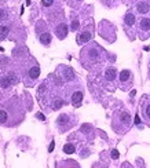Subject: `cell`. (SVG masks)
Listing matches in <instances>:
<instances>
[{
	"mask_svg": "<svg viewBox=\"0 0 150 168\" xmlns=\"http://www.w3.org/2000/svg\"><path fill=\"white\" fill-rule=\"evenodd\" d=\"M25 112L22 109V105L17 98L7 101L0 105V124L6 127H13L22 121Z\"/></svg>",
	"mask_w": 150,
	"mask_h": 168,
	"instance_id": "1",
	"label": "cell"
},
{
	"mask_svg": "<svg viewBox=\"0 0 150 168\" xmlns=\"http://www.w3.org/2000/svg\"><path fill=\"white\" fill-rule=\"evenodd\" d=\"M40 76V68L37 66L36 64L32 65L29 69H28V73H26V77L29 80H32V81H34V80H37V77Z\"/></svg>",
	"mask_w": 150,
	"mask_h": 168,
	"instance_id": "2",
	"label": "cell"
},
{
	"mask_svg": "<svg viewBox=\"0 0 150 168\" xmlns=\"http://www.w3.org/2000/svg\"><path fill=\"white\" fill-rule=\"evenodd\" d=\"M55 33H57L58 39H65L66 34H68V25H66V24H59L57 26Z\"/></svg>",
	"mask_w": 150,
	"mask_h": 168,
	"instance_id": "3",
	"label": "cell"
},
{
	"mask_svg": "<svg viewBox=\"0 0 150 168\" xmlns=\"http://www.w3.org/2000/svg\"><path fill=\"white\" fill-rule=\"evenodd\" d=\"M83 102V92H80V91H76L75 94L72 95V103H73V106H80Z\"/></svg>",
	"mask_w": 150,
	"mask_h": 168,
	"instance_id": "4",
	"label": "cell"
},
{
	"mask_svg": "<svg viewBox=\"0 0 150 168\" xmlns=\"http://www.w3.org/2000/svg\"><path fill=\"white\" fill-rule=\"evenodd\" d=\"M90 39H91V32L85 30V32H81L80 36H77V43L84 44V43H87V41H90Z\"/></svg>",
	"mask_w": 150,
	"mask_h": 168,
	"instance_id": "5",
	"label": "cell"
},
{
	"mask_svg": "<svg viewBox=\"0 0 150 168\" xmlns=\"http://www.w3.org/2000/svg\"><path fill=\"white\" fill-rule=\"evenodd\" d=\"M11 80L8 79V76H2L0 77V88L3 90H8L10 87H11Z\"/></svg>",
	"mask_w": 150,
	"mask_h": 168,
	"instance_id": "6",
	"label": "cell"
},
{
	"mask_svg": "<svg viewBox=\"0 0 150 168\" xmlns=\"http://www.w3.org/2000/svg\"><path fill=\"white\" fill-rule=\"evenodd\" d=\"M120 121L125 125V127H128V125H130V121H131L130 113H128V112H121L120 113Z\"/></svg>",
	"mask_w": 150,
	"mask_h": 168,
	"instance_id": "7",
	"label": "cell"
},
{
	"mask_svg": "<svg viewBox=\"0 0 150 168\" xmlns=\"http://www.w3.org/2000/svg\"><path fill=\"white\" fill-rule=\"evenodd\" d=\"M116 69L114 68H109L106 69V72H105V76H106V80H109V81H113L114 79H116Z\"/></svg>",
	"mask_w": 150,
	"mask_h": 168,
	"instance_id": "8",
	"label": "cell"
},
{
	"mask_svg": "<svg viewBox=\"0 0 150 168\" xmlns=\"http://www.w3.org/2000/svg\"><path fill=\"white\" fill-rule=\"evenodd\" d=\"M40 43L44 44V45H48V44L51 43V34L47 33V32L41 33V34H40Z\"/></svg>",
	"mask_w": 150,
	"mask_h": 168,
	"instance_id": "9",
	"label": "cell"
},
{
	"mask_svg": "<svg viewBox=\"0 0 150 168\" xmlns=\"http://www.w3.org/2000/svg\"><path fill=\"white\" fill-rule=\"evenodd\" d=\"M124 22H125V25H128V26L134 25L135 24V15L132 13H128L127 15H125V18H124Z\"/></svg>",
	"mask_w": 150,
	"mask_h": 168,
	"instance_id": "10",
	"label": "cell"
},
{
	"mask_svg": "<svg viewBox=\"0 0 150 168\" xmlns=\"http://www.w3.org/2000/svg\"><path fill=\"white\" fill-rule=\"evenodd\" d=\"M10 33V29L4 25H0V40H4Z\"/></svg>",
	"mask_w": 150,
	"mask_h": 168,
	"instance_id": "11",
	"label": "cell"
},
{
	"mask_svg": "<svg viewBox=\"0 0 150 168\" xmlns=\"http://www.w3.org/2000/svg\"><path fill=\"white\" fill-rule=\"evenodd\" d=\"M149 8H150V7H149L147 3H139V4L137 6V10L141 14H146V13L149 11Z\"/></svg>",
	"mask_w": 150,
	"mask_h": 168,
	"instance_id": "12",
	"label": "cell"
},
{
	"mask_svg": "<svg viewBox=\"0 0 150 168\" xmlns=\"http://www.w3.org/2000/svg\"><path fill=\"white\" fill-rule=\"evenodd\" d=\"M131 79V72L130 71H123L120 73V80L123 83H125V81H128V80Z\"/></svg>",
	"mask_w": 150,
	"mask_h": 168,
	"instance_id": "13",
	"label": "cell"
},
{
	"mask_svg": "<svg viewBox=\"0 0 150 168\" xmlns=\"http://www.w3.org/2000/svg\"><path fill=\"white\" fill-rule=\"evenodd\" d=\"M141 29L142 30H150V19L143 18L141 21Z\"/></svg>",
	"mask_w": 150,
	"mask_h": 168,
	"instance_id": "14",
	"label": "cell"
},
{
	"mask_svg": "<svg viewBox=\"0 0 150 168\" xmlns=\"http://www.w3.org/2000/svg\"><path fill=\"white\" fill-rule=\"evenodd\" d=\"M64 152L65 153H69V155H72V153L76 152V148L73 145H70V143H68V145L64 146Z\"/></svg>",
	"mask_w": 150,
	"mask_h": 168,
	"instance_id": "15",
	"label": "cell"
},
{
	"mask_svg": "<svg viewBox=\"0 0 150 168\" xmlns=\"http://www.w3.org/2000/svg\"><path fill=\"white\" fill-rule=\"evenodd\" d=\"M7 18V14H6V10H2L0 8V21H4Z\"/></svg>",
	"mask_w": 150,
	"mask_h": 168,
	"instance_id": "16",
	"label": "cell"
},
{
	"mask_svg": "<svg viewBox=\"0 0 150 168\" xmlns=\"http://www.w3.org/2000/svg\"><path fill=\"white\" fill-rule=\"evenodd\" d=\"M41 3H43V6L48 7V6H51L52 3H54V0H41Z\"/></svg>",
	"mask_w": 150,
	"mask_h": 168,
	"instance_id": "17",
	"label": "cell"
},
{
	"mask_svg": "<svg viewBox=\"0 0 150 168\" xmlns=\"http://www.w3.org/2000/svg\"><path fill=\"white\" fill-rule=\"evenodd\" d=\"M145 116L147 117V118H150V105H147V106H146V109H145Z\"/></svg>",
	"mask_w": 150,
	"mask_h": 168,
	"instance_id": "18",
	"label": "cell"
},
{
	"mask_svg": "<svg viewBox=\"0 0 150 168\" xmlns=\"http://www.w3.org/2000/svg\"><path fill=\"white\" fill-rule=\"evenodd\" d=\"M111 157H113L114 160L118 159V152H117V150H113V152H111Z\"/></svg>",
	"mask_w": 150,
	"mask_h": 168,
	"instance_id": "19",
	"label": "cell"
},
{
	"mask_svg": "<svg viewBox=\"0 0 150 168\" xmlns=\"http://www.w3.org/2000/svg\"><path fill=\"white\" fill-rule=\"evenodd\" d=\"M79 28V21H73V25H72V29L76 30Z\"/></svg>",
	"mask_w": 150,
	"mask_h": 168,
	"instance_id": "20",
	"label": "cell"
},
{
	"mask_svg": "<svg viewBox=\"0 0 150 168\" xmlns=\"http://www.w3.org/2000/svg\"><path fill=\"white\" fill-rule=\"evenodd\" d=\"M36 117H39L40 120H44V116H43V114H40V113H37V114H36Z\"/></svg>",
	"mask_w": 150,
	"mask_h": 168,
	"instance_id": "21",
	"label": "cell"
},
{
	"mask_svg": "<svg viewBox=\"0 0 150 168\" xmlns=\"http://www.w3.org/2000/svg\"><path fill=\"white\" fill-rule=\"evenodd\" d=\"M135 123H137V124H139V123H141V120H139V117H138V116L135 117Z\"/></svg>",
	"mask_w": 150,
	"mask_h": 168,
	"instance_id": "22",
	"label": "cell"
},
{
	"mask_svg": "<svg viewBox=\"0 0 150 168\" xmlns=\"http://www.w3.org/2000/svg\"><path fill=\"white\" fill-rule=\"evenodd\" d=\"M52 149H54V142H52L51 145H50V152H52Z\"/></svg>",
	"mask_w": 150,
	"mask_h": 168,
	"instance_id": "23",
	"label": "cell"
},
{
	"mask_svg": "<svg viewBox=\"0 0 150 168\" xmlns=\"http://www.w3.org/2000/svg\"><path fill=\"white\" fill-rule=\"evenodd\" d=\"M77 2H83V0H77Z\"/></svg>",
	"mask_w": 150,
	"mask_h": 168,
	"instance_id": "24",
	"label": "cell"
}]
</instances>
